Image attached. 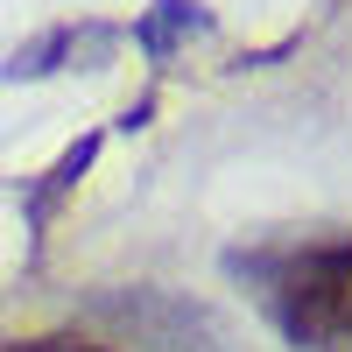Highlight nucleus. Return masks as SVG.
<instances>
[{"mask_svg":"<svg viewBox=\"0 0 352 352\" xmlns=\"http://www.w3.org/2000/svg\"><path fill=\"white\" fill-rule=\"evenodd\" d=\"M261 310L296 352H352V240H310L275 254H232Z\"/></svg>","mask_w":352,"mask_h":352,"instance_id":"obj_1","label":"nucleus"},{"mask_svg":"<svg viewBox=\"0 0 352 352\" xmlns=\"http://www.w3.org/2000/svg\"><path fill=\"white\" fill-rule=\"evenodd\" d=\"M197 28H212V14H204L197 0H155V14L134 28V43L148 50V56H169L176 36H197Z\"/></svg>","mask_w":352,"mask_h":352,"instance_id":"obj_2","label":"nucleus"},{"mask_svg":"<svg viewBox=\"0 0 352 352\" xmlns=\"http://www.w3.org/2000/svg\"><path fill=\"white\" fill-rule=\"evenodd\" d=\"M92 155H99V134H85V141H71V148H64V155H56V169L43 176V190H36V197H28V212H36V219H43V212H50V204H56V197H64V190L78 184V176H85V169H92Z\"/></svg>","mask_w":352,"mask_h":352,"instance_id":"obj_3","label":"nucleus"},{"mask_svg":"<svg viewBox=\"0 0 352 352\" xmlns=\"http://www.w3.org/2000/svg\"><path fill=\"white\" fill-rule=\"evenodd\" d=\"M0 352H106V345H85V338H8Z\"/></svg>","mask_w":352,"mask_h":352,"instance_id":"obj_4","label":"nucleus"}]
</instances>
